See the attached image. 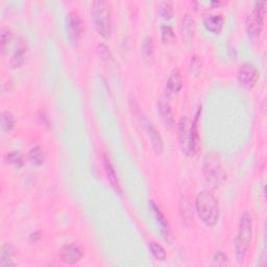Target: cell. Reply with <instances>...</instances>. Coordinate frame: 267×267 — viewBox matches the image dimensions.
Returning <instances> with one entry per match:
<instances>
[{
    "label": "cell",
    "mask_w": 267,
    "mask_h": 267,
    "mask_svg": "<svg viewBox=\"0 0 267 267\" xmlns=\"http://www.w3.org/2000/svg\"><path fill=\"white\" fill-rule=\"evenodd\" d=\"M212 266H230V261L227 255L218 252L213 256Z\"/></svg>",
    "instance_id": "obj_28"
},
{
    "label": "cell",
    "mask_w": 267,
    "mask_h": 267,
    "mask_svg": "<svg viewBox=\"0 0 267 267\" xmlns=\"http://www.w3.org/2000/svg\"><path fill=\"white\" fill-rule=\"evenodd\" d=\"M202 114V108L197 110L193 121L191 122L190 130V141H189V151L188 156H194L199 152L201 148V136H200V119Z\"/></svg>",
    "instance_id": "obj_7"
},
{
    "label": "cell",
    "mask_w": 267,
    "mask_h": 267,
    "mask_svg": "<svg viewBox=\"0 0 267 267\" xmlns=\"http://www.w3.org/2000/svg\"><path fill=\"white\" fill-rule=\"evenodd\" d=\"M145 128H146V133H148L149 139L151 141L154 151L159 154L162 153L163 149H164V143H163V139H162L160 133L157 131V128L154 127L153 124L150 122L145 123Z\"/></svg>",
    "instance_id": "obj_14"
},
{
    "label": "cell",
    "mask_w": 267,
    "mask_h": 267,
    "mask_svg": "<svg viewBox=\"0 0 267 267\" xmlns=\"http://www.w3.org/2000/svg\"><path fill=\"white\" fill-rule=\"evenodd\" d=\"M183 87V79L178 70H174L167 80V89L170 93H178Z\"/></svg>",
    "instance_id": "obj_17"
},
{
    "label": "cell",
    "mask_w": 267,
    "mask_h": 267,
    "mask_svg": "<svg viewBox=\"0 0 267 267\" xmlns=\"http://www.w3.org/2000/svg\"><path fill=\"white\" fill-rule=\"evenodd\" d=\"M148 246H149L151 254L153 255V257L156 258L157 260L164 261L166 259V252H165L164 247H163L161 244L157 243L156 241H150Z\"/></svg>",
    "instance_id": "obj_22"
},
{
    "label": "cell",
    "mask_w": 267,
    "mask_h": 267,
    "mask_svg": "<svg viewBox=\"0 0 267 267\" xmlns=\"http://www.w3.org/2000/svg\"><path fill=\"white\" fill-rule=\"evenodd\" d=\"M196 212L202 221L208 227H214L219 220V204L211 191L204 190L199 193L195 201Z\"/></svg>",
    "instance_id": "obj_1"
},
{
    "label": "cell",
    "mask_w": 267,
    "mask_h": 267,
    "mask_svg": "<svg viewBox=\"0 0 267 267\" xmlns=\"http://www.w3.org/2000/svg\"><path fill=\"white\" fill-rule=\"evenodd\" d=\"M103 167H105L106 175H107L109 182L111 183V186L113 187L118 193L121 194L122 193V189H121V186H120V184H119V180H118V178H117V175H116L115 168H114L113 164H112V162L110 161L109 157L107 156L106 153L103 154Z\"/></svg>",
    "instance_id": "obj_12"
},
{
    "label": "cell",
    "mask_w": 267,
    "mask_h": 267,
    "mask_svg": "<svg viewBox=\"0 0 267 267\" xmlns=\"http://www.w3.org/2000/svg\"><path fill=\"white\" fill-rule=\"evenodd\" d=\"M93 20L99 34L103 38H109L112 32V17L108 2L98 0L92 4Z\"/></svg>",
    "instance_id": "obj_4"
},
{
    "label": "cell",
    "mask_w": 267,
    "mask_h": 267,
    "mask_svg": "<svg viewBox=\"0 0 267 267\" xmlns=\"http://www.w3.org/2000/svg\"><path fill=\"white\" fill-rule=\"evenodd\" d=\"M149 205H150V208H151V210H152V212L154 214V216H156L158 222L160 223V227H161L163 235H164L166 240H169L171 238V229H170L169 222H168L166 216L164 215V213L161 211L160 207L153 201H150Z\"/></svg>",
    "instance_id": "obj_11"
},
{
    "label": "cell",
    "mask_w": 267,
    "mask_h": 267,
    "mask_svg": "<svg viewBox=\"0 0 267 267\" xmlns=\"http://www.w3.org/2000/svg\"><path fill=\"white\" fill-rule=\"evenodd\" d=\"M191 122L187 116H183L179 119L178 125V141L180 148L183 152L188 156L189 151V141H190V130H191Z\"/></svg>",
    "instance_id": "obj_8"
},
{
    "label": "cell",
    "mask_w": 267,
    "mask_h": 267,
    "mask_svg": "<svg viewBox=\"0 0 267 267\" xmlns=\"http://www.w3.org/2000/svg\"><path fill=\"white\" fill-rule=\"evenodd\" d=\"M13 264V248L8 243H4L1 246V252H0V266L7 267L12 266Z\"/></svg>",
    "instance_id": "obj_18"
},
{
    "label": "cell",
    "mask_w": 267,
    "mask_h": 267,
    "mask_svg": "<svg viewBox=\"0 0 267 267\" xmlns=\"http://www.w3.org/2000/svg\"><path fill=\"white\" fill-rule=\"evenodd\" d=\"M159 111H160L162 120L164 121L166 126L171 127L172 125H174L175 119H174V115H172V112H171L170 106L168 105V103L167 102H161L160 106H159Z\"/></svg>",
    "instance_id": "obj_19"
},
{
    "label": "cell",
    "mask_w": 267,
    "mask_h": 267,
    "mask_svg": "<svg viewBox=\"0 0 267 267\" xmlns=\"http://www.w3.org/2000/svg\"><path fill=\"white\" fill-rule=\"evenodd\" d=\"M160 14L164 19H170L174 15V4L171 1L160 2Z\"/></svg>",
    "instance_id": "obj_26"
},
{
    "label": "cell",
    "mask_w": 267,
    "mask_h": 267,
    "mask_svg": "<svg viewBox=\"0 0 267 267\" xmlns=\"http://www.w3.org/2000/svg\"><path fill=\"white\" fill-rule=\"evenodd\" d=\"M204 178L211 188L218 187L225 179V169L219 154L211 151L205 156L203 164Z\"/></svg>",
    "instance_id": "obj_3"
},
{
    "label": "cell",
    "mask_w": 267,
    "mask_h": 267,
    "mask_svg": "<svg viewBox=\"0 0 267 267\" xmlns=\"http://www.w3.org/2000/svg\"><path fill=\"white\" fill-rule=\"evenodd\" d=\"M59 257H61V260L64 263L73 265L81 261L83 254L81 252V249L74 244H65L61 247Z\"/></svg>",
    "instance_id": "obj_10"
},
{
    "label": "cell",
    "mask_w": 267,
    "mask_h": 267,
    "mask_svg": "<svg viewBox=\"0 0 267 267\" xmlns=\"http://www.w3.org/2000/svg\"><path fill=\"white\" fill-rule=\"evenodd\" d=\"M16 124L14 114L10 111H4L1 114V127L4 132L11 131Z\"/></svg>",
    "instance_id": "obj_20"
},
{
    "label": "cell",
    "mask_w": 267,
    "mask_h": 267,
    "mask_svg": "<svg viewBox=\"0 0 267 267\" xmlns=\"http://www.w3.org/2000/svg\"><path fill=\"white\" fill-rule=\"evenodd\" d=\"M259 70L253 63H244L241 65L238 71L237 79L239 84L242 86V87L246 89H252L255 87L258 80H259Z\"/></svg>",
    "instance_id": "obj_6"
},
{
    "label": "cell",
    "mask_w": 267,
    "mask_h": 267,
    "mask_svg": "<svg viewBox=\"0 0 267 267\" xmlns=\"http://www.w3.org/2000/svg\"><path fill=\"white\" fill-rule=\"evenodd\" d=\"M266 2L257 1L253 7L252 12L249 13L245 20V30L247 34L251 38H258L263 30L265 13H266Z\"/></svg>",
    "instance_id": "obj_5"
},
{
    "label": "cell",
    "mask_w": 267,
    "mask_h": 267,
    "mask_svg": "<svg viewBox=\"0 0 267 267\" xmlns=\"http://www.w3.org/2000/svg\"><path fill=\"white\" fill-rule=\"evenodd\" d=\"M28 53V44L25 40L22 38L18 40L16 45V49L14 51V54L11 59V64L13 67H20L25 59V56H27Z\"/></svg>",
    "instance_id": "obj_15"
},
{
    "label": "cell",
    "mask_w": 267,
    "mask_h": 267,
    "mask_svg": "<svg viewBox=\"0 0 267 267\" xmlns=\"http://www.w3.org/2000/svg\"><path fill=\"white\" fill-rule=\"evenodd\" d=\"M68 36L72 42H77L80 40L83 33V22L81 17L76 12H70L68 15L67 20Z\"/></svg>",
    "instance_id": "obj_9"
},
{
    "label": "cell",
    "mask_w": 267,
    "mask_h": 267,
    "mask_svg": "<svg viewBox=\"0 0 267 267\" xmlns=\"http://www.w3.org/2000/svg\"><path fill=\"white\" fill-rule=\"evenodd\" d=\"M97 51L99 54V57L102 59V61H105L108 64L113 62V56H112L110 48L106 44H103V43H100V44H98Z\"/></svg>",
    "instance_id": "obj_27"
},
{
    "label": "cell",
    "mask_w": 267,
    "mask_h": 267,
    "mask_svg": "<svg viewBox=\"0 0 267 267\" xmlns=\"http://www.w3.org/2000/svg\"><path fill=\"white\" fill-rule=\"evenodd\" d=\"M161 38H162V41L164 42L165 44H171V43H174L177 39L174 29L166 24L162 25L161 27Z\"/></svg>",
    "instance_id": "obj_21"
},
{
    "label": "cell",
    "mask_w": 267,
    "mask_h": 267,
    "mask_svg": "<svg viewBox=\"0 0 267 267\" xmlns=\"http://www.w3.org/2000/svg\"><path fill=\"white\" fill-rule=\"evenodd\" d=\"M6 160L8 163H10V164L17 166V167H21L23 165L22 157L18 152H10L6 156Z\"/></svg>",
    "instance_id": "obj_29"
},
{
    "label": "cell",
    "mask_w": 267,
    "mask_h": 267,
    "mask_svg": "<svg viewBox=\"0 0 267 267\" xmlns=\"http://www.w3.org/2000/svg\"><path fill=\"white\" fill-rule=\"evenodd\" d=\"M253 235V219L248 212H243L240 216L238 225V233L235 238L234 247L235 256L238 263L243 262L247 254L249 242Z\"/></svg>",
    "instance_id": "obj_2"
},
{
    "label": "cell",
    "mask_w": 267,
    "mask_h": 267,
    "mask_svg": "<svg viewBox=\"0 0 267 267\" xmlns=\"http://www.w3.org/2000/svg\"><path fill=\"white\" fill-rule=\"evenodd\" d=\"M153 50H154V47H153L152 39L150 37H146L142 42V55L146 61H150V59L153 58V53H154Z\"/></svg>",
    "instance_id": "obj_23"
},
{
    "label": "cell",
    "mask_w": 267,
    "mask_h": 267,
    "mask_svg": "<svg viewBox=\"0 0 267 267\" xmlns=\"http://www.w3.org/2000/svg\"><path fill=\"white\" fill-rule=\"evenodd\" d=\"M180 30H182L183 38L189 42L192 37L194 32V22L191 19V17L188 14H185L182 18V22H180Z\"/></svg>",
    "instance_id": "obj_16"
},
{
    "label": "cell",
    "mask_w": 267,
    "mask_h": 267,
    "mask_svg": "<svg viewBox=\"0 0 267 267\" xmlns=\"http://www.w3.org/2000/svg\"><path fill=\"white\" fill-rule=\"evenodd\" d=\"M29 157L30 161L36 165H41L43 162H44V153H43V149L40 146H34L29 153Z\"/></svg>",
    "instance_id": "obj_24"
},
{
    "label": "cell",
    "mask_w": 267,
    "mask_h": 267,
    "mask_svg": "<svg viewBox=\"0 0 267 267\" xmlns=\"http://www.w3.org/2000/svg\"><path fill=\"white\" fill-rule=\"evenodd\" d=\"M0 37H1V51L2 54H4L12 41L13 33L11 30H8L7 28H2L1 30H0Z\"/></svg>",
    "instance_id": "obj_25"
},
{
    "label": "cell",
    "mask_w": 267,
    "mask_h": 267,
    "mask_svg": "<svg viewBox=\"0 0 267 267\" xmlns=\"http://www.w3.org/2000/svg\"><path fill=\"white\" fill-rule=\"evenodd\" d=\"M202 68V62H201V59L199 56L194 55L192 58H191V63H190V70L193 74H197L200 72Z\"/></svg>",
    "instance_id": "obj_30"
},
{
    "label": "cell",
    "mask_w": 267,
    "mask_h": 267,
    "mask_svg": "<svg viewBox=\"0 0 267 267\" xmlns=\"http://www.w3.org/2000/svg\"><path fill=\"white\" fill-rule=\"evenodd\" d=\"M223 23H225V19L220 14H208L204 18L205 28L214 33L220 32L223 28Z\"/></svg>",
    "instance_id": "obj_13"
}]
</instances>
